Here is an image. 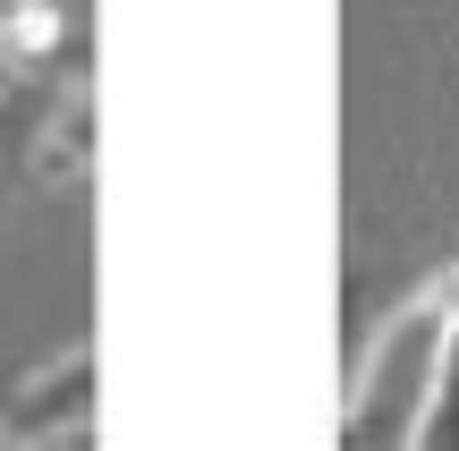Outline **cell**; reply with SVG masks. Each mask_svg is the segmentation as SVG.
<instances>
[{
	"label": "cell",
	"mask_w": 459,
	"mask_h": 451,
	"mask_svg": "<svg viewBox=\"0 0 459 451\" xmlns=\"http://www.w3.org/2000/svg\"><path fill=\"white\" fill-rule=\"evenodd\" d=\"M459 350V256L434 265L375 333L349 358V409H341V443H417L426 401L443 384Z\"/></svg>",
	"instance_id": "6da1fadb"
},
{
	"label": "cell",
	"mask_w": 459,
	"mask_h": 451,
	"mask_svg": "<svg viewBox=\"0 0 459 451\" xmlns=\"http://www.w3.org/2000/svg\"><path fill=\"white\" fill-rule=\"evenodd\" d=\"M102 426V350L77 341L51 367L9 375L0 392V443H85Z\"/></svg>",
	"instance_id": "7a4b0ae2"
},
{
	"label": "cell",
	"mask_w": 459,
	"mask_h": 451,
	"mask_svg": "<svg viewBox=\"0 0 459 451\" xmlns=\"http://www.w3.org/2000/svg\"><path fill=\"white\" fill-rule=\"evenodd\" d=\"M26 179L51 187V196H85V179H94V77H85V60L51 68V102L34 119Z\"/></svg>",
	"instance_id": "3957f363"
},
{
	"label": "cell",
	"mask_w": 459,
	"mask_h": 451,
	"mask_svg": "<svg viewBox=\"0 0 459 451\" xmlns=\"http://www.w3.org/2000/svg\"><path fill=\"white\" fill-rule=\"evenodd\" d=\"M417 443H459V350H451L443 384H434V401H426V426H417Z\"/></svg>",
	"instance_id": "277c9868"
},
{
	"label": "cell",
	"mask_w": 459,
	"mask_h": 451,
	"mask_svg": "<svg viewBox=\"0 0 459 451\" xmlns=\"http://www.w3.org/2000/svg\"><path fill=\"white\" fill-rule=\"evenodd\" d=\"M9 77H17V68H9V51H0V85H9Z\"/></svg>",
	"instance_id": "5b68a950"
},
{
	"label": "cell",
	"mask_w": 459,
	"mask_h": 451,
	"mask_svg": "<svg viewBox=\"0 0 459 451\" xmlns=\"http://www.w3.org/2000/svg\"><path fill=\"white\" fill-rule=\"evenodd\" d=\"M0 392H9V375H0Z\"/></svg>",
	"instance_id": "8992f818"
}]
</instances>
